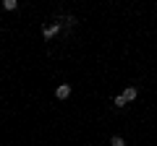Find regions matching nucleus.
I'll list each match as a JSON object with an SVG mask.
<instances>
[{"label":"nucleus","instance_id":"f257e3e1","mask_svg":"<svg viewBox=\"0 0 157 146\" xmlns=\"http://www.w3.org/2000/svg\"><path fill=\"white\" fill-rule=\"evenodd\" d=\"M58 31H60V24H50V26H45V29H42V37H45V39H52V37H55Z\"/></svg>","mask_w":157,"mask_h":146},{"label":"nucleus","instance_id":"f03ea898","mask_svg":"<svg viewBox=\"0 0 157 146\" xmlns=\"http://www.w3.org/2000/svg\"><path fill=\"white\" fill-rule=\"evenodd\" d=\"M55 97H58V99H68V97H71V86H68V84H60V86L55 89Z\"/></svg>","mask_w":157,"mask_h":146},{"label":"nucleus","instance_id":"7ed1b4c3","mask_svg":"<svg viewBox=\"0 0 157 146\" xmlns=\"http://www.w3.org/2000/svg\"><path fill=\"white\" fill-rule=\"evenodd\" d=\"M123 97H126V102H134L136 97H139V89H136V86H128V89L123 91Z\"/></svg>","mask_w":157,"mask_h":146},{"label":"nucleus","instance_id":"20e7f679","mask_svg":"<svg viewBox=\"0 0 157 146\" xmlns=\"http://www.w3.org/2000/svg\"><path fill=\"white\" fill-rule=\"evenodd\" d=\"M3 8H6V11H16L18 3H16V0H3Z\"/></svg>","mask_w":157,"mask_h":146},{"label":"nucleus","instance_id":"39448f33","mask_svg":"<svg viewBox=\"0 0 157 146\" xmlns=\"http://www.w3.org/2000/svg\"><path fill=\"white\" fill-rule=\"evenodd\" d=\"M113 104H115V107H126L128 102H126V97H123V94H118L115 99H113Z\"/></svg>","mask_w":157,"mask_h":146},{"label":"nucleus","instance_id":"423d86ee","mask_svg":"<svg viewBox=\"0 0 157 146\" xmlns=\"http://www.w3.org/2000/svg\"><path fill=\"white\" fill-rule=\"evenodd\" d=\"M110 146H126V144H123L121 136H113V138H110Z\"/></svg>","mask_w":157,"mask_h":146}]
</instances>
